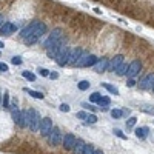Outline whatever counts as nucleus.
Segmentation results:
<instances>
[{"instance_id":"obj_26","label":"nucleus","mask_w":154,"mask_h":154,"mask_svg":"<svg viewBox=\"0 0 154 154\" xmlns=\"http://www.w3.org/2000/svg\"><path fill=\"white\" fill-rule=\"evenodd\" d=\"M100 97H102L100 93H93L91 96H89V102H91V103H97L99 100H100Z\"/></svg>"},{"instance_id":"obj_29","label":"nucleus","mask_w":154,"mask_h":154,"mask_svg":"<svg viewBox=\"0 0 154 154\" xmlns=\"http://www.w3.org/2000/svg\"><path fill=\"white\" fill-rule=\"evenodd\" d=\"M111 117H113V119H120V117H123L122 110H113L111 111Z\"/></svg>"},{"instance_id":"obj_10","label":"nucleus","mask_w":154,"mask_h":154,"mask_svg":"<svg viewBox=\"0 0 154 154\" xmlns=\"http://www.w3.org/2000/svg\"><path fill=\"white\" fill-rule=\"evenodd\" d=\"M76 137H74V134H71V133H68V134H65V137H63V140H62V147L65 148L66 151H69V150H72L74 148V145H76Z\"/></svg>"},{"instance_id":"obj_36","label":"nucleus","mask_w":154,"mask_h":154,"mask_svg":"<svg viewBox=\"0 0 154 154\" xmlns=\"http://www.w3.org/2000/svg\"><path fill=\"white\" fill-rule=\"evenodd\" d=\"M37 72H39L40 76H43V77H48V76H49V71H48L46 68H39Z\"/></svg>"},{"instance_id":"obj_23","label":"nucleus","mask_w":154,"mask_h":154,"mask_svg":"<svg viewBox=\"0 0 154 154\" xmlns=\"http://www.w3.org/2000/svg\"><path fill=\"white\" fill-rule=\"evenodd\" d=\"M91 86V83H89V80H80V82L77 83V88L80 89V91H86V89Z\"/></svg>"},{"instance_id":"obj_32","label":"nucleus","mask_w":154,"mask_h":154,"mask_svg":"<svg viewBox=\"0 0 154 154\" xmlns=\"http://www.w3.org/2000/svg\"><path fill=\"white\" fill-rule=\"evenodd\" d=\"M96 122H97V116H96V114H88L86 123H96Z\"/></svg>"},{"instance_id":"obj_1","label":"nucleus","mask_w":154,"mask_h":154,"mask_svg":"<svg viewBox=\"0 0 154 154\" xmlns=\"http://www.w3.org/2000/svg\"><path fill=\"white\" fill-rule=\"evenodd\" d=\"M45 32H46V25L40 22V23L37 25V28L32 31V34L29 35V37H26V39H23V40H25L26 45H34V43H37V42L40 40V37H42Z\"/></svg>"},{"instance_id":"obj_11","label":"nucleus","mask_w":154,"mask_h":154,"mask_svg":"<svg viewBox=\"0 0 154 154\" xmlns=\"http://www.w3.org/2000/svg\"><path fill=\"white\" fill-rule=\"evenodd\" d=\"M123 62H125V57L122 56V54H119V56H114V57L110 60V63H108V69H106V71H116Z\"/></svg>"},{"instance_id":"obj_12","label":"nucleus","mask_w":154,"mask_h":154,"mask_svg":"<svg viewBox=\"0 0 154 154\" xmlns=\"http://www.w3.org/2000/svg\"><path fill=\"white\" fill-rule=\"evenodd\" d=\"M15 31H17V26L14 23H11V22H6V23H3L2 26H0V34L2 35H10V34H13Z\"/></svg>"},{"instance_id":"obj_20","label":"nucleus","mask_w":154,"mask_h":154,"mask_svg":"<svg viewBox=\"0 0 154 154\" xmlns=\"http://www.w3.org/2000/svg\"><path fill=\"white\" fill-rule=\"evenodd\" d=\"M23 91L25 93H28L31 97H34V99H39V100H42V99L45 97L40 91H34V89H28V88H23Z\"/></svg>"},{"instance_id":"obj_27","label":"nucleus","mask_w":154,"mask_h":154,"mask_svg":"<svg viewBox=\"0 0 154 154\" xmlns=\"http://www.w3.org/2000/svg\"><path fill=\"white\" fill-rule=\"evenodd\" d=\"M22 76H23L25 79H28L29 82H34V80H35V74H32L31 71H23V72H22Z\"/></svg>"},{"instance_id":"obj_13","label":"nucleus","mask_w":154,"mask_h":154,"mask_svg":"<svg viewBox=\"0 0 154 154\" xmlns=\"http://www.w3.org/2000/svg\"><path fill=\"white\" fill-rule=\"evenodd\" d=\"M108 63H110L108 59H99L94 65V71L96 72H105L108 69Z\"/></svg>"},{"instance_id":"obj_2","label":"nucleus","mask_w":154,"mask_h":154,"mask_svg":"<svg viewBox=\"0 0 154 154\" xmlns=\"http://www.w3.org/2000/svg\"><path fill=\"white\" fill-rule=\"evenodd\" d=\"M69 59H71V48H68V46H63L60 49V52L56 56V62L59 66L69 65Z\"/></svg>"},{"instance_id":"obj_37","label":"nucleus","mask_w":154,"mask_h":154,"mask_svg":"<svg viewBox=\"0 0 154 154\" xmlns=\"http://www.w3.org/2000/svg\"><path fill=\"white\" fill-rule=\"evenodd\" d=\"M82 106H83V108H86V110H91V111H96V110H99V108H96L93 103H86V102H83V103H82Z\"/></svg>"},{"instance_id":"obj_33","label":"nucleus","mask_w":154,"mask_h":154,"mask_svg":"<svg viewBox=\"0 0 154 154\" xmlns=\"http://www.w3.org/2000/svg\"><path fill=\"white\" fill-rule=\"evenodd\" d=\"M59 110H60L62 113H69V111H71V108H69V105H68V103H62V105L59 106Z\"/></svg>"},{"instance_id":"obj_8","label":"nucleus","mask_w":154,"mask_h":154,"mask_svg":"<svg viewBox=\"0 0 154 154\" xmlns=\"http://www.w3.org/2000/svg\"><path fill=\"white\" fill-rule=\"evenodd\" d=\"M154 85V72H150V74L145 76L140 82H139V88L140 89H151Z\"/></svg>"},{"instance_id":"obj_16","label":"nucleus","mask_w":154,"mask_h":154,"mask_svg":"<svg viewBox=\"0 0 154 154\" xmlns=\"http://www.w3.org/2000/svg\"><path fill=\"white\" fill-rule=\"evenodd\" d=\"M28 122H29V114H28V111H22L20 113V120H19V125L20 128H26L28 126Z\"/></svg>"},{"instance_id":"obj_34","label":"nucleus","mask_w":154,"mask_h":154,"mask_svg":"<svg viewBox=\"0 0 154 154\" xmlns=\"http://www.w3.org/2000/svg\"><path fill=\"white\" fill-rule=\"evenodd\" d=\"M3 106L5 108H10V94H8V93L3 94Z\"/></svg>"},{"instance_id":"obj_3","label":"nucleus","mask_w":154,"mask_h":154,"mask_svg":"<svg viewBox=\"0 0 154 154\" xmlns=\"http://www.w3.org/2000/svg\"><path fill=\"white\" fill-rule=\"evenodd\" d=\"M28 114H29V122H28V126L31 131H39L40 128V114L35 111V110H28Z\"/></svg>"},{"instance_id":"obj_48","label":"nucleus","mask_w":154,"mask_h":154,"mask_svg":"<svg viewBox=\"0 0 154 154\" xmlns=\"http://www.w3.org/2000/svg\"><path fill=\"white\" fill-rule=\"evenodd\" d=\"M153 91H154V85H153Z\"/></svg>"},{"instance_id":"obj_35","label":"nucleus","mask_w":154,"mask_h":154,"mask_svg":"<svg viewBox=\"0 0 154 154\" xmlns=\"http://www.w3.org/2000/svg\"><path fill=\"white\" fill-rule=\"evenodd\" d=\"M113 133H114V136H117L119 139H122V140H126V136H125V134H123L120 130H114Z\"/></svg>"},{"instance_id":"obj_39","label":"nucleus","mask_w":154,"mask_h":154,"mask_svg":"<svg viewBox=\"0 0 154 154\" xmlns=\"http://www.w3.org/2000/svg\"><path fill=\"white\" fill-rule=\"evenodd\" d=\"M76 117H77V119H86V117H88V114H86L85 111H79V113L76 114Z\"/></svg>"},{"instance_id":"obj_9","label":"nucleus","mask_w":154,"mask_h":154,"mask_svg":"<svg viewBox=\"0 0 154 154\" xmlns=\"http://www.w3.org/2000/svg\"><path fill=\"white\" fill-rule=\"evenodd\" d=\"M40 134L42 136H45V137H46V136L51 133V130H52V122H51V119L49 117H45V119H42L40 120Z\"/></svg>"},{"instance_id":"obj_24","label":"nucleus","mask_w":154,"mask_h":154,"mask_svg":"<svg viewBox=\"0 0 154 154\" xmlns=\"http://www.w3.org/2000/svg\"><path fill=\"white\" fill-rule=\"evenodd\" d=\"M126 71H128V65H126V62H123L122 65L116 69V72H117V76H125L126 74Z\"/></svg>"},{"instance_id":"obj_19","label":"nucleus","mask_w":154,"mask_h":154,"mask_svg":"<svg viewBox=\"0 0 154 154\" xmlns=\"http://www.w3.org/2000/svg\"><path fill=\"white\" fill-rule=\"evenodd\" d=\"M88 56H89V52H82V56L79 57V60L76 62V65L74 66H79V68H85V62H86V59H88Z\"/></svg>"},{"instance_id":"obj_28","label":"nucleus","mask_w":154,"mask_h":154,"mask_svg":"<svg viewBox=\"0 0 154 154\" xmlns=\"http://www.w3.org/2000/svg\"><path fill=\"white\" fill-rule=\"evenodd\" d=\"M97 103H99V106H108V105L111 103V100H110V97L102 96V97H100V100H99Z\"/></svg>"},{"instance_id":"obj_42","label":"nucleus","mask_w":154,"mask_h":154,"mask_svg":"<svg viewBox=\"0 0 154 154\" xmlns=\"http://www.w3.org/2000/svg\"><path fill=\"white\" fill-rule=\"evenodd\" d=\"M126 85H128L130 88H133V86L136 85V80H134V79H130V80H128V82H126Z\"/></svg>"},{"instance_id":"obj_17","label":"nucleus","mask_w":154,"mask_h":154,"mask_svg":"<svg viewBox=\"0 0 154 154\" xmlns=\"http://www.w3.org/2000/svg\"><path fill=\"white\" fill-rule=\"evenodd\" d=\"M148 133H150V128H148V126L136 128V131H134V134H136V137H137V139H145V137L148 136Z\"/></svg>"},{"instance_id":"obj_38","label":"nucleus","mask_w":154,"mask_h":154,"mask_svg":"<svg viewBox=\"0 0 154 154\" xmlns=\"http://www.w3.org/2000/svg\"><path fill=\"white\" fill-rule=\"evenodd\" d=\"M11 63H13V65H20V63H22V57L20 56H14L11 59Z\"/></svg>"},{"instance_id":"obj_47","label":"nucleus","mask_w":154,"mask_h":154,"mask_svg":"<svg viewBox=\"0 0 154 154\" xmlns=\"http://www.w3.org/2000/svg\"><path fill=\"white\" fill-rule=\"evenodd\" d=\"M0 102H2V94H0Z\"/></svg>"},{"instance_id":"obj_14","label":"nucleus","mask_w":154,"mask_h":154,"mask_svg":"<svg viewBox=\"0 0 154 154\" xmlns=\"http://www.w3.org/2000/svg\"><path fill=\"white\" fill-rule=\"evenodd\" d=\"M40 22H32V23H29L28 26H25V28L22 29V32H20V35L23 39H26V37H29V35L32 34V31L37 28V25H39Z\"/></svg>"},{"instance_id":"obj_45","label":"nucleus","mask_w":154,"mask_h":154,"mask_svg":"<svg viewBox=\"0 0 154 154\" xmlns=\"http://www.w3.org/2000/svg\"><path fill=\"white\" fill-rule=\"evenodd\" d=\"M2 25H3V15L0 14V26H2Z\"/></svg>"},{"instance_id":"obj_4","label":"nucleus","mask_w":154,"mask_h":154,"mask_svg":"<svg viewBox=\"0 0 154 154\" xmlns=\"http://www.w3.org/2000/svg\"><path fill=\"white\" fill-rule=\"evenodd\" d=\"M60 39H63V31L60 29V28H57V29H54L49 35H48V39H46V42H45V45H43V46L45 48H49V46H52V45L54 43H57Z\"/></svg>"},{"instance_id":"obj_41","label":"nucleus","mask_w":154,"mask_h":154,"mask_svg":"<svg viewBox=\"0 0 154 154\" xmlns=\"http://www.w3.org/2000/svg\"><path fill=\"white\" fill-rule=\"evenodd\" d=\"M0 71H8V65L5 62H0Z\"/></svg>"},{"instance_id":"obj_22","label":"nucleus","mask_w":154,"mask_h":154,"mask_svg":"<svg viewBox=\"0 0 154 154\" xmlns=\"http://www.w3.org/2000/svg\"><path fill=\"white\" fill-rule=\"evenodd\" d=\"M97 60H99V59H97L96 56H93V54H89V56H88V59H86V62H85V68H88V66H94Z\"/></svg>"},{"instance_id":"obj_44","label":"nucleus","mask_w":154,"mask_h":154,"mask_svg":"<svg viewBox=\"0 0 154 154\" xmlns=\"http://www.w3.org/2000/svg\"><path fill=\"white\" fill-rule=\"evenodd\" d=\"M94 154H103L102 150H94Z\"/></svg>"},{"instance_id":"obj_6","label":"nucleus","mask_w":154,"mask_h":154,"mask_svg":"<svg viewBox=\"0 0 154 154\" xmlns=\"http://www.w3.org/2000/svg\"><path fill=\"white\" fill-rule=\"evenodd\" d=\"M140 69H142V62H140V60H134V62H131L130 65H128L126 76H128L130 79H134V77L140 72Z\"/></svg>"},{"instance_id":"obj_7","label":"nucleus","mask_w":154,"mask_h":154,"mask_svg":"<svg viewBox=\"0 0 154 154\" xmlns=\"http://www.w3.org/2000/svg\"><path fill=\"white\" fill-rule=\"evenodd\" d=\"M65 46V40L63 39H60L57 43H54L52 46H49L48 49H46V54H48V57H51V59H56V56L60 52V49Z\"/></svg>"},{"instance_id":"obj_21","label":"nucleus","mask_w":154,"mask_h":154,"mask_svg":"<svg viewBox=\"0 0 154 154\" xmlns=\"http://www.w3.org/2000/svg\"><path fill=\"white\" fill-rule=\"evenodd\" d=\"M102 86L106 89L108 93H111V94H114V96H119V89H117L116 86H113V85H110V83H102Z\"/></svg>"},{"instance_id":"obj_43","label":"nucleus","mask_w":154,"mask_h":154,"mask_svg":"<svg viewBox=\"0 0 154 154\" xmlns=\"http://www.w3.org/2000/svg\"><path fill=\"white\" fill-rule=\"evenodd\" d=\"M130 113H131V111L126 110V108H125V110H122V114H123V116H130Z\"/></svg>"},{"instance_id":"obj_46","label":"nucleus","mask_w":154,"mask_h":154,"mask_svg":"<svg viewBox=\"0 0 154 154\" xmlns=\"http://www.w3.org/2000/svg\"><path fill=\"white\" fill-rule=\"evenodd\" d=\"M3 46H5V43H3V42H2V40H0V49H2V48H3Z\"/></svg>"},{"instance_id":"obj_25","label":"nucleus","mask_w":154,"mask_h":154,"mask_svg":"<svg viewBox=\"0 0 154 154\" xmlns=\"http://www.w3.org/2000/svg\"><path fill=\"white\" fill-rule=\"evenodd\" d=\"M20 110H17V106L15 108H13V120L15 122V123H19V120H20Z\"/></svg>"},{"instance_id":"obj_40","label":"nucleus","mask_w":154,"mask_h":154,"mask_svg":"<svg viewBox=\"0 0 154 154\" xmlns=\"http://www.w3.org/2000/svg\"><path fill=\"white\" fill-rule=\"evenodd\" d=\"M51 80H56V79H59V74L57 72H49V76H48Z\"/></svg>"},{"instance_id":"obj_5","label":"nucleus","mask_w":154,"mask_h":154,"mask_svg":"<svg viewBox=\"0 0 154 154\" xmlns=\"http://www.w3.org/2000/svg\"><path fill=\"white\" fill-rule=\"evenodd\" d=\"M46 137H48V143L51 145V147H56V145H59L60 140H62V133H60V130L57 128V126H52L51 133L46 136Z\"/></svg>"},{"instance_id":"obj_18","label":"nucleus","mask_w":154,"mask_h":154,"mask_svg":"<svg viewBox=\"0 0 154 154\" xmlns=\"http://www.w3.org/2000/svg\"><path fill=\"white\" fill-rule=\"evenodd\" d=\"M85 142L82 139H77L76 140V145H74V148H72V151H74V154H82L83 150H85Z\"/></svg>"},{"instance_id":"obj_31","label":"nucleus","mask_w":154,"mask_h":154,"mask_svg":"<svg viewBox=\"0 0 154 154\" xmlns=\"http://www.w3.org/2000/svg\"><path fill=\"white\" fill-rule=\"evenodd\" d=\"M82 154H94V147L93 145H85V150Z\"/></svg>"},{"instance_id":"obj_15","label":"nucleus","mask_w":154,"mask_h":154,"mask_svg":"<svg viewBox=\"0 0 154 154\" xmlns=\"http://www.w3.org/2000/svg\"><path fill=\"white\" fill-rule=\"evenodd\" d=\"M83 49L82 48H74L71 49V59H69V65H76V62L79 60V57L82 56Z\"/></svg>"},{"instance_id":"obj_30","label":"nucleus","mask_w":154,"mask_h":154,"mask_svg":"<svg viewBox=\"0 0 154 154\" xmlns=\"http://www.w3.org/2000/svg\"><path fill=\"white\" fill-rule=\"evenodd\" d=\"M136 122H137V119H136L134 116H131L128 120H126V128H133V126L136 125Z\"/></svg>"}]
</instances>
